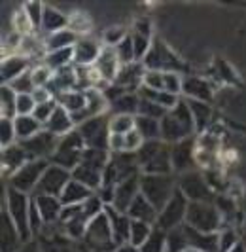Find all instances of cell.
<instances>
[{
	"mask_svg": "<svg viewBox=\"0 0 246 252\" xmlns=\"http://www.w3.org/2000/svg\"><path fill=\"white\" fill-rule=\"evenodd\" d=\"M136 156H138V165L142 175H169L172 171L171 148L167 142L148 140L136 152Z\"/></svg>",
	"mask_w": 246,
	"mask_h": 252,
	"instance_id": "cell-1",
	"label": "cell"
},
{
	"mask_svg": "<svg viewBox=\"0 0 246 252\" xmlns=\"http://www.w3.org/2000/svg\"><path fill=\"white\" fill-rule=\"evenodd\" d=\"M82 245H84L86 252H114L118 249L106 213H100L97 218H93L89 222Z\"/></svg>",
	"mask_w": 246,
	"mask_h": 252,
	"instance_id": "cell-2",
	"label": "cell"
},
{
	"mask_svg": "<svg viewBox=\"0 0 246 252\" xmlns=\"http://www.w3.org/2000/svg\"><path fill=\"white\" fill-rule=\"evenodd\" d=\"M8 216L12 218V222L15 224L19 235L23 243L31 241L32 231H31V220H29V213H31V197H27V193L19 191L15 188H8L6 191V209H4Z\"/></svg>",
	"mask_w": 246,
	"mask_h": 252,
	"instance_id": "cell-3",
	"label": "cell"
},
{
	"mask_svg": "<svg viewBox=\"0 0 246 252\" xmlns=\"http://www.w3.org/2000/svg\"><path fill=\"white\" fill-rule=\"evenodd\" d=\"M174 189L176 186L171 175H140V193L157 209V213L169 203Z\"/></svg>",
	"mask_w": 246,
	"mask_h": 252,
	"instance_id": "cell-4",
	"label": "cell"
},
{
	"mask_svg": "<svg viewBox=\"0 0 246 252\" xmlns=\"http://www.w3.org/2000/svg\"><path fill=\"white\" fill-rule=\"evenodd\" d=\"M220 211L212 203L189 201L187 215H185V226L193 227L203 233H218L220 229Z\"/></svg>",
	"mask_w": 246,
	"mask_h": 252,
	"instance_id": "cell-5",
	"label": "cell"
},
{
	"mask_svg": "<svg viewBox=\"0 0 246 252\" xmlns=\"http://www.w3.org/2000/svg\"><path fill=\"white\" fill-rule=\"evenodd\" d=\"M187 207H189V199L184 195V191L176 186L172 197L169 203L163 207L157 215V222L155 227H159L163 231H172L176 227L184 226L185 215H187Z\"/></svg>",
	"mask_w": 246,
	"mask_h": 252,
	"instance_id": "cell-6",
	"label": "cell"
},
{
	"mask_svg": "<svg viewBox=\"0 0 246 252\" xmlns=\"http://www.w3.org/2000/svg\"><path fill=\"white\" fill-rule=\"evenodd\" d=\"M78 131L86 142V148H95V150H110V118L104 114L91 118L78 126Z\"/></svg>",
	"mask_w": 246,
	"mask_h": 252,
	"instance_id": "cell-7",
	"label": "cell"
},
{
	"mask_svg": "<svg viewBox=\"0 0 246 252\" xmlns=\"http://www.w3.org/2000/svg\"><path fill=\"white\" fill-rule=\"evenodd\" d=\"M49 167L48 159H31L29 163L21 167L12 178H10V186L23 193H31L36 191V186L40 178L44 177L46 169Z\"/></svg>",
	"mask_w": 246,
	"mask_h": 252,
	"instance_id": "cell-8",
	"label": "cell"
},
{
	"mask_svg": "<svg viewBox=\"0 0 246 252\" xmlns=\"http://www.w3.org/2000/svg\"><path fill=\"white\" fill-rule=\"evenodd\" d=\"M59 139L61 137L49 133L48 129H42L34 137L23 140L19 144L25 148V152L29 154L31 159H48L49 161V158L55 154L57 146H59Z\"/></svg>",
	"mask_w": 246,
	"mask_h": 252,
	"instance_id": "cell-9",
	"label": "cell"
},
{
	"mask_svg": "<svg viewBox=\"0 0 246 252\" xmlns=\"http://www.w3.org/2000/svg\"><path fill=\"white\" fill-rule=\"evenodd\" d=\"M144 66L148 70H159V72H176L182 68V63L171 53V50L161 44V42H154L152 48L144 57Z\"/></svg>",
	"mask_w": 246,
	"mask_h": 252,
	"instance_id": "cell-10",
	"label": "cell"
},
{
	"mask_svg": "<svg viewBox=\"0 0 246 252\" xmlns=\"http://www.w3.org/2000/svg\"><path fill=\"white\" fill-rule=\"evenodd\" d=\"M72 180V173L57 167V165H51L46 169L44 177L40 178L34 193H46V195H53V197H61L62 189L66 188V184Z\"/></svg>",
	"mask_w": 246,
	"mask_h": 252,
	"instance_id": "cell-11",
	"label": "cell"
},
{
	"mask_svg": "<svg viewBox=\"0 0 246 252\" xmlns=\"http://www.w3.org/2000/svg\"><path fill=\"white\" fill-rule=\"evenodd\" d=\"M140 193V177L133 175V177L125 178L120 182L116 189H114V201L112 207L118 209L120 213H127V209L131 207V203L135 201V197Z\"/></svg>",
	"mask_w": 246,
	"mask_h": 252,
	"instance_id": "cell-12",
	"label": "cell"
},
{
	"mask_svg": "<svg viewBox=\"0 0 246 252\" xmlns=\"http://www.w3.org/2000/svg\"><path fill=\"white\" fill-rule=\"evenodd\" d=\"M178 188L184 191V195L189 201H201V203H210V188L205 182V178L197 173H185L182 177V182Z\"/></svg>",
	"mask_w": 246,
	"mask_h": 252,
	"instance_id": "cell-13",
	"label": "cell"
},
{
	"mask_svg": "<svg viewBox=\"0 0 246 252\" xmlns=\"http://www.w3.org/2000/svg\"><path fill=\"white\" fill-rule=\"evenodd\" d=\"M187 247L197 252H220V233H203L189 226H182Z\"/></svg>",
	"mask_w": 246,
	"mask_h": 252,
	"instance_id": "cell-14",
	"label": "cell"
},
{
	"mask_svg": "<svg viewBox=\"0 0 246 252\" xmlns=\"http://www.w3.org/2000/svg\"><path fill=\"white\" fill-rule=\"evenodd\" d=\"M93 68L97 70L98 76H100L102 80L114 84L116 76H118L120 68H122V63H120V57H118V53H116V48L104 46L102 51H100V55L97 57L95 64H93Z\"/></svg>",
	"mask_w": 246,
	"mask_h": 252,
	"instance_id": "cell-15",
	"label": "cell"
},
{
	"mask_svg": "<svg viewBox=\"0 0 246 252\" xmlns=\"http://www.w3.org/2000/svg\"><path fill=\"white\" fill-rule=\"evenodd\" d=\"M104 213L110 220L112 226V233H114V241L116 245H127L129 243V233H131V218L127 213H120L118 209H114L112 205H106L104 207Z\"/></svg>",
	"mask_w": 246,
	"mask_h": 252,
	"instance_id": "cell-16",
	"label": "cell"
},
{
	"mask_svg": "<svg viewBox=\"0 0 246 252\" xmlns=\"http://www.w3.org/2000/svg\"><path fill=\"white\" fill-rule=\"evenodd\" d=\"M29 161H31V158H29V154L25 152V148L19 142L2 148V171H4L6 177L12 178L13 175H15L21 167H25Z\"/></svg>",
	"mask_w": 246,
	"mask_h": 252,
	"instance_id": "cell-17",
	"label": "cell"
},
{
	"mask_svg": "<svg viewBox=\"0 0 246 252\" xmlns=\"http://www.w3.org/2000/svg\"><path fill=\"white\" fill-rule=\"evenodd\" d=\"M32 199L36 203L38 211L42 215V220L44 224H55L61 216L62 211V203L59 197H53V195H46V193H34Z\"/></svg>",
	"mask_w": 246,
	"mask_h": 252,
	"instance_id": "cell-18",
	"label": "cell"
},
{
	"mask_svg": "<svg viewBox=\"0 0 246 252\" xmlns=\"http://www.w3.org/2000/svg\"><path fill=\"white\" fill-rule=\"evenodd\" d=\"M127 215L131 220H138V222H146V224H155L157 222V209L148 201L142 193H138L135 201L131 203V207L127 209Z\"/></svg>",
	"mask_w": 246,
	"mask_h": 252,
	"instance_id": "cell-19",
	"label": "cell"
},
{
	"mask_svg": "<svg viewBox=\"0 0 246 252\" xmlns=\"http://www.w3.org/2000/svg\"><path fill=\"white\" fill-rule=\"evenodd\" d=\"M102 48L98 46L97 40H91V38H80L74 46V61L82 66L87 64H95L97 57L100 55Z\"/></svg>",
	"mask_w": 246,
	"mask_h": 252,
	"instance_id": "cell-20",
	"label": "cell"
},
{
	"mask_svg": "<svg viewBox=\"0 0 246 252\" xmlns=\"http://www.w3.org/2000/svg\"><path fill=\"white\" fill-rule=\"evenodd\" d=\"M144 74H146V72H144V68H142L140 63L122 64V68H120V72L116 76L114 84L127 91V89H133V88H136L138 84H142V82H144Z\"/></svg>",
	"mask_w": 246,
	"mask_h": 252,
	"instance_id": "cell-21",
	"label": "cell"
},
{
	"mask_svg": "<svg viewBox=\"0 0 246 252\" xmlns=\"http://www.w3.org/2000/svg\"><path fill=\"white\" fill-rule=\"evenodd\" d=\"M171 161L174 171H187V165L195 163V148L187 144V139L182 142L172 144L171 148Z\"/></svg>",
	"mask_w": 246,
	"mask_h": 252,
	"instance_id": "cell-22",
	"label": "cell"
},
{
	"mask_svg": "<svg viewBox=\"0 0 246 252\" xmlns=\"http://www.w3.org/2000/svg\"><path fill=\"white\" fill-rule=\"evenodd\" d=\"M72 127H74L72 114L68 112V110H64L62 106H57L55 112L51 114V118L48 120V124L44 126V129H48L49 133H53L57 137H64L66 133L72 131Z\"/></svg>",
	"mask_w": 246,
	"mask_h": 252,
	"instance_id": "cell-23",
	"label": "cell"
},
{
	"mask_svg": "<svg viewBox=\"0 0 246 252\" xmlns=\"http://www.w3.org/2000/svg\"><path fill=\"white\" fill-rule=\"evenodd\" d=\"M93 193H95L93 189H89L87 186H84L82 182H78V180L72 178V180L66 184V188L62 189L59 199H61L62 207H72V205H82L84 201H87Z\"/></svg>",
	"mask_w": 246,
	"mask_h": 252,
	"instance_id": "cell-24",
	"label": "cell"
},
{
	"mask_svg": "<svg viewBox=\"0 0 246 252\" xmlns=\"http://www.w3.org/2000/svg\"><path fill=\"white\" fill-rule=\"evenodd\" d=\"M182 91L191 101L209 102L212 99L210 86L207 82H203L201 78H185V80H182Z\"/></svg>",
	"mask_w": 246,
	"mask_h": 252,
	"instance_id": "cell-25",
	"label": "cell"
},
{
	"mask_svg": "<svg viewBox=\"0 0 246 252\" xmlns=\"http://www.w3.org/2000/svg\"><path fill=\"white\" fill-rule=\"evenodd\" d=\"M102 171H98V169H93V167H89V165H84L80 163L76 169L72 171V178L74 180H78V182H82L84 186H87L89 189H93V191H98L100 186H102Z\"/></svg>",
	"mask_w": 246,
	"mask_h": 252,
	"instance_id": "cell-26",
	"label": "cell"
},
{
	"mask_svg": "<svg viewBox=\"0 0 246 252\" xmlns=\"http://www.w3.org/2000/svg\"><path fill=\"white\" fill-rule=\"evenodd\" d=\"M27 66H29V57H25V55L4 57V61H2V80L6 82V86L10 82H13L17 76L27 72Z\"/></svg>",
	"mask_w": 246,
	"mask_h": 252,
	"instance_id": "cell-27",
	"label": "cell"
},
{
	"mask_svg": "<svg viewBox=\"0 0 246 252\" xmlns=\"http://www.w3.org/2000/svg\"><path fill=\"white\" fill-rule=\"evenodd\" d=\"M13 127H15L17 142H23V140L31 139V137H34L36 133L42 131V124L34 116H17L13 120Z\"/></svg>",
	"mask_w": 246,
	"mask_h": 252,
	"instance_id": "cell-28",
	"label": "cell"
},
{
	"mask_svg": "<svg viewBox=\"0 0 246 252\" xmlns=\"http://www.w3.org/2000/svg\"><path fill=\"white\" fill-rule=\"evenodd\" d=\"M42 27L48 31L49 34L59 32L62 29L68 27V17L61 13L59 10H55L53 6H44V17H42Z\"/></svg>",
	"mask_w": 246,
	"mask_h": 252,
	"instance_id": "cell-29",
	"label": "cell"
},
{
	"mask_svg": "<svg viewBox=\"0 0 246 252\" xmlns=\"http://www.w3.org/2000/svg\"><path fill=\"white\" fill-rule=\"evenodd\" d=\"M78 40H80V38H78V34H74L72 31L66 27V29L59 31V32L49 34L48 42H46V48L49 50V53H51V51L66 50V48H74Z\"/></svg>",
	"mask_w": 246,
	"mask_h": 252,
	"instance_id": "cell-30",
	"label": "cell"
},
{
	"mask_svg": "<svg viewBox=\"0 0 246 252\" xmlns=\"http://www.w3.org/2000/svg\"><path fill=\"white\" fill-rule=\"evenodd\" d=\"M55 101L59 102V106H62L64 110H68L72 116L78 112H82L87 104L86 91H66V93L59 95Z\"/></svg>",
	"mask_w": 246,
	"mask_h": 252,
	"instance_id": "cell-31",
	"label": "cell"
},
{
	"mask_svg": "<svg viewBox=\"0 0 246 252\" xmlns=\"http://www.w3.org/2000/svg\"><path fill=\"white\" fill-rule=\"evenodd\" d=\"M136 131L144 137V140H159L161 139V124L159 120L146 118V116H135Z\"/></svg>",
	"mask_w": 246,
	"mask_h": 252,
	"instance_id": "cell-32",
	"label": "cell"
},
{
	"mask_svg": "<svg viewBox=\"0 0 246 252\" xmlns=\"http://www.w3.org/2000/svg\"><path fill=\"white\" fill-rule=\"evenodd\" d=\"M138 106H140V99L133 95V93H125L118 101L112 102V110L114 114H127V116H138Z\"/></svg>",
	"mask_w": 246,
	"mask_h": 252,
	"instance_id": "cell-33",
	"label": "cell"
},
{
	"mask_svg": "<svg viewBox=\"0 0 246 252\" xmlns=\"http://www.w3.org/2000/svg\"><path fill=\"white\" fill-rule=\"evenodd\" d=\"M187 106H189V110H191V114H193L195 129L197 131H203L205 127L209 126V120H210V108L207 106V102L187 99Z\"/></svg>",
	"mask_w": 246,
	"mask_h": 252,
	"instance_id": "cell-34",
	"label": "cell"
},
{
	"mask_svg": "<svg viewBox=\"0 0 246 252\" xmlns=\"http://www.w3.org/2000/svg\"><path fill=\"white\" fill-rule=\"evenodd\" d=\"M135 116L114 114L110 118V135H127L135 129Z\"/></svg>",
	"mask_w": 246,
	"mask_h": 252,
	"instance_id": "cell-35",
	"label": "cell"
},
{
	"mask_svg": "<svg viewBox=\"0 0 246 252\" xmlns=\"http://www.w3.org/2000/svg\"><path fill=\"white\" fill-rule=\"evenodd\" d=\"M2 118H17V93L10 86H2Z\"/></svg>",
	"mask_w": 246,
	"mask_h": 252,
	"instance_id": "cell-36",
	"label": "cell"
},
{
	"mask_svg": "<svg viewBox=\"0 0 246 252\" xmlns=\"http://www.w3.org/2000/svg\"><path fill=\"white\" fill-rule=\"evenodd\" d=\"M152 224H146V222H138V220H133L131 222V233H129V243L135 245V247H142L148 241V237L152 235Z\"/></svg>",
	"mask_w": 246,
	"mask_h": 252,
	"instance_id": "cell-37",
	"label": "cell"
},
{
	"mask_svg": "<svg viewBox=\"0 0 246 252\" xmlns=\"http://www.w3.org/2000/svg\"><path fill=\"white\" fill-rule=\"evenodd\" d=\"M165 247H167V231L154 226L152 235L140 247V252H165Z\"/></svg>",
	"mask_w": 246,
	"mask_h": 252,
	"instance_id": "cell-38",
	"label": "cell"
},
{
	"mask_svg": "<svg viewBox=\"0 0 246 252\" xmlns=\"http://www.w3.org/2000/svg\"><path fill=\"white\" fill-rule=\"evenodd\" d=\"M74 61V48H66V50L59 51H51L46 55V66L49 68H62V66H68V63Z\"/></svg>",
	"mask_w": 246,
	"mask_h": 252,
	"instance_id": "cell-39",
	"label": "cell"
},
{
	"mask_svg": "<svg viewBox=\"0 0 246 252\" xmlns=\"http://www.w3.org/2000/svg\"><path fill=\"white\" fill-rule=\"evenodd\" d=\"M12 23H13V32L21 34L23 38L31 36V31L34 29L32 21H31V17H29V13H27V10H25L23 6H21V8H19L15 13H13Z\"/></svg>",
	"mask_w": 246,
	"mask_h": 252,
	"instance_id": "cell-40",
	"label": "cell"
},
{
	"mask_svg": "<svg viewBox=\"0 0 246 252\" xmlns=\"http://www.w3.org/2000/svg\"><path fill=\"white\" fill-rule=\"evenodd\" d=\"M91 27H93V21H91V17H89L87 13L76 12L68 17V29L72 31L74 34H78V36L89 32V31H91Z\"/></svg>",
	"mask_w": 246,
	"mask_h": 252,
	"instance_id": "cell-41",
	"label": "cell"
},
{
	"mask_svg": "<svg viewBox=\"0 0 246 252\" xmlns=\"http://www.w3.org/2000/svg\"><path fill=\"white\" fill-rule=\"evenodd\" d=\"M42 252H72L70 239L66 235H51L49 239L44 241Z\"/></svg>",
	"mask_w": 246,
	"mask_h": 252,
	"instance_id": "cell-42",
	"label": "cell"
},
{
	"mask_svg": "<svg viewBox=\"0 0 246 252\" xmlns=\"http://www.w3.org/2000/svg\"><path fill=\"white\" fill-rule=\"evenodd\" d=\"M8 86H10L17 95H23V93H34V89H36L34 82H32V72H31V70H27V72H23L21 76H17V78H15L13 82H10Z\"/></svg>",
	"mask_w": 246,
	"mask_h": 252,
	"instance_id": "cell-43",
	"label": "cell"
},
{
	"mask_svg": "<svg viewBox=\"0 0 246 252\" xmlns=\"http://www.w3.org/2000/svg\"><path fill=\"white\" fill-rule=\"evenodd\" d=\"M116 53L120 57V63L122 64H129V63H135V46H133V36H129L125 40H122L118 46H116Z\"/></svg>",
	"mask_w": 246,
	"mask_h": 252,
	"instance_id": "cell-44",
	"label": "cell"
},
{
	"mask_svg": "<svg viewBox=\"0 0 246 252\" xmlns=\"http://www.w3.org/2000/svg\"><path fill=\"white\" fill-rule=\"evenodd\" d=\"M36 110V101L32 93L17 95V116H32Z\"/></svg>",
	"mask_w": 246,
	"mask_h": 252,
	"instance_id": "cell-45",
	"label": "cell"
},
{
	"mask_svg": "<svg viewBox=\"0 0 246 252\" xmlns=\"http://www.w3.org/2000/svg\"><path fill=\"white\" fill-rule=\"evenodd\" d=\"M32 72V82H34V86L38 88H48L49 82H51V68L49 66H46V64H40V66H36L34 70H31Z\"/></svg>",
	"mask_w": 246,
	"mask_h": 252,
	"instance_id": "cell-46",
	"label": "cell"
},
{
	"mask_svg": "<svg viewBox=\"0 0 246 252\" xmlns=\"http://www.w3.org/2000/svg\"><path fill=\"white\" fill-rule=\"evenodd\" d=\"M59 104H57V101L53 99V101L49 102H44V104H36V110H34V118H36L38 122L42 124V126H46L48 124V120L51 118V114L55 112V108H57Z\"/></svg>",
	"mask_w": 246,
	"mask_h": 252,
	"instance_id": "cell-47",
	"label": "cell"
},
{
	"mask_svg": "<svg viewBox=\"0 0 246 252\" xmlns=\"http://www.w3.org/2000/svg\"><path fill=\"white\" fill-rule=\"evenodd\" d=\"M17 142V137H15V127H13V120H8V118H2V148L6 146H12Z\"/></svg>",
	"mask_w": 246,
	"mask_h": 252,
	"instance_id": "cell-48",
	"label": "cell"
},
{
	"mask_svg": "<svg viewBox=\"0 0 246 252\" xmlns=\"http://www.w3.org/2000/svg\"><path fill=\"white\" fill-rule=\"evenodd\" d=\"M23 8L27 10V13H29V17H31V21H32L34 29L42 25V17H44V6H42L40 2H29V4H25Z\"/></svg>",
	"mask_w": 246,
	"mask_h": 252,
	"instance_id": "cell-49",
	"label": "cell"
},
{
	"mask_svg": "<svg viewBox=\"0 0 246 252\" xmlns=\"http://www.w3.org/2000/svg\"><path fill=\"white\" fill-rule=\"evenodd\" d=\"M237 245V237H235L233 229H225L220 233V252H229Z\"/></svg>",
	"mask_w": 246,
	"mask_h": 252,
	"instance_id": "cell-50",
	"label": "cell"
},
{
	"mask_svg": "<svg viewBox=\"0 0 246 252\" xmlns=\"http://www.w3.org/2000/svg\"><path fill=\"white\" fill-rule=\"evenodd\" d=\"M40 251V245H38L36 241H27V243H25L23 247H21V249H19V251H15V252H38Z\"/></svg>",
	"mask_w": 246,
	"mask_h": 252,
	"instance_id": "cell-51",
	"label": "cell"
},
{
	"mask_svg": "<svg viewBox=\"0 0 246 252\" xmlns=\"http://www.w3.org/2000/svg\"><path fill=\"white\" fill-rule=\"evenodd\" d=\"M114 252H140V249L135 247V245H131V243H127V245H120Z\"/></svg>",
	"mask_w": 246,
	"mask_h": 252,
	"instance_id": "cell-52",
	"label": "cell"
},
{
	"mask_svg": "<svg viewBox=\"0 0 246 252\" xmlns=\"http://www.w3.org/2000/svg\"><path fill=\"white\" fill-rule=\"evenodd\" d=\"M229 252H246V251H245V247H243V245H239V243H237Z\"/></svg>",
	"mask_w": 246,
	"mask_h": 252,
	"instance_id": "cell-53",
	"label": "cell"
}]
</instances>
